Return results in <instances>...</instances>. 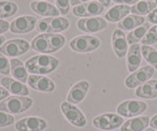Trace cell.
<instances>
[{
	"mask_svg": "<svg viewBox=\"0 0 157 131\" xmlns=\"http://www.w3.org/2000/svg\"><path fill=\"white\" fill-rule=\"evenodd\" d=\"M10 67H11V75L14 77V79L22 82L24 84L26 83L29 78V74L22 60L18 59V58H12L10 60Z\"/></svg>",
	"mask_w": 157,
	"mask_h": 131,
	"instance_id": "obj_25",
	"label": "cell"
},
{
	"mask_svg": "<svg viewBox=\"0 0 157 131\" xmlns=\"http://www.w3.org/2000/svg\"><path fill=\"white\" fill-rule=\"evenodd\" d=\"M148 109V105L144 101L126 100L117 105L116 111L122 117L132 118L142 114Z\"/></svg>",
	"mask_w": 157,
	"mask_h": 131,
	"instance_id": "obj_7",
	"label": "cell"
},
{
	"mask_svg": "<svg viewBox=\"0 0 157 131\" xmlns=\"http://www.w3.org/2000/svg\"><path fill=\"white\" fill-rule=\"evenodd\" d=\"M10 93L4 88V87L0 86V101H2L4 100H6L8 97H9Z\"/></svg>",
	"mask_w": 157,
	"mask_h": 131,
	"instance_id": "obj_37",
	"label": "cell"
},
{
	"mask_svg": "<svg viewBox=\"0 0 157 131\" xmlns=\"http://www.w3.org/2000/svg\"><path fill=\"white\" fill-rule=\"evenodd\" d=\"M157 8V2L153 1H145V0H140L139 2L132 5L131 8V13L135 15L145 16L151 13L154 9Z\"/></svg>",
	"mask_w": 157,
	"mask_h": 131,
	"instance_id": "obj_26",
	"label": "cell"
},
{
	"mask_svg": "<svg viewBox=\"0 0 157 131\" xmlns=\"http://www.w3.org/2000/svg\"><path fill=\"white\" fill-rule=\"evenodd\" d=\"M33 105V100L24 96H11L0 101V111L10 114H19L27 111Z\"/></svg>",
	"mask_w": 157,
	"mask_h": 131,
	"instance_id": "obj_3",
	"label": "cell"
},
{
	"mask_svg": "<svg viewBox=\"0 0 157 131\" xmlns=\"http://www.w3.org/2000/svg\"><path fill=\"white\" fill-rule=\"evenodd\" d=\"M37 19L34 16L23 15L19 16L10 23V32L17 35H23V34H29L33 31L36 27Z\"/></svg>",
	"mask_w": 157,
	"mask_h": 131,
	"instance_id": "obj_11",
	"label": "cell"
},
{
	"mask_svg": "<svg viewBox=\"0 0 157 131\" xmlns=\"http://www.w3.org/2000/svg\"><path fill=\"white\" fill-rule=\"evenodd\" d=\"M141 54L144 60L157 70V50L151 46H141Z\"/></svg>",
	"mask_w": 157,
	"mask_h": 131,
	"instance_id": "obj_29",
	"label": "cell"
},
{
	"mask_svg": "<svg viewBox=\"0 0 157 131\" xmlns=\"http://www.w3.org/2000/svg\"><path fill=\"white\" fill-rule=\"evenodd\" d=\"M15 123V118L12 114L0 111V128L8 127Z\"/></svg>",
	"mask_w": 157,
	"mask_h": 131,
	"instance_id": "obj_32",
	"label": "cell"
},
{
	"mask_svg": "<svg viewBox=\"0 0 157 131\" xmlns=\"http://www.w3.org/2000/svg\"><path fill=\"white\" fill-rule=\"evenodd\" d=\"M55 6L61 15H67L70 12L71 0H55Z\"/></svg>",
	"mask_w": 157,
	"mask_h": 131,
	"instance_id": "obj_33",
	"label": "cell"
},
{
	"mask_svg": "<svg viewBox=\"0 0 157 131\" xmlns=\"http://www.w3.org/2000/svg\"><path fill=\"white\" fill-rule=\"evenodd\" d=\"M157 42V25L150 27V29L147 31L146 35L142 38L141 43L142 46H151L153 43Z\"/></svg>",
	"mask_w": 157,
	"mask_h": 131,
	"instance_id": "obj_30",
	"label": "cell"
},
{
	"mask_svg": "<svg viewBox=\"0 0 157 131\" xmlns=\"http://www.w3.org/2000/svg\"><path fill=\"white\" fill-rule=\"evenodd\" d=\"M11 73V67H10V60L7 56H5L0 52V74L8 76Z\"/></svg>",
	"mask_w": 157,
	"mask_h": 131,
	"instance_id": "obj_31",
	"label": "cell"
},
{
	"mask_svg": "<svg viewBox=\"0 0 157 131\" xmlns=\"http://www.w3.org/2000/svg\"><path fill=\"white\" fill-rule=\"evenodd\" d=\"M142 61V54H141V46L139 43L132 45L129 47V50L126 55V63L127 69L129 72L132 73L136 69L140 67Z\"/></svg>",
	"mask_w": 157,
	"mask_h": 131,
	"instance_id": "obj_18",
	"label": "cell"
},
{
	"mask_svg": "<svg viewBox=\"0 0 157 131\" xmlns=\"http://www.w3.org/2000/svg\"><path fill=\"white\" fill-rule=\"evenodd\" d=\"M60 61L50 54L34 55L25 62V66L29 73L33 75H47L55 71Z\"/></svg>",
	"mask_w": 157,
	"mask_h": 131,
	"instance_id": "obj_2",
	"label": "cell"
},
{
	"mask_svg": "<svg viewBox=\"0 0 157 131\" xmlns=\"http://www.w3.org/2000/svg\"><path fill=\"white\" fill-rule=\"evenodd\" d=\"M70 28V21L65 17H47L39 20L36 30L41 34H59Z\"/></svg>",
	"mask_w": 157,
	"mask_h": 131,
	"instance_id": "obj_4",
	"label": "cell"
},
{
	"mask_svg": "<svg viewBox=\"0 0 157 131\" xmlns=\"http://www.w3.org/2000/svg\"><path fill=\"white\" fill-rule=\"evenodd\" d=\"M155 69L150 65L140 67L125 79V86L128 89H136L140 85L146 83L154 76Z\"/></svg>",
	"mask_w": 157,
	"mask_h": 131,
	"instance_id": "obj_9",
	"label": "cell"
},
{
	"mask_svg": "<svg viewBox=\"0 0 157 131\" xmlns=\"http://www.w3.org/2000/svg\"><path fill=\"white\" fill-rule=\"evenodd\" d=\"M150 122V117L147 115L136 116L129 120H127L121 126V131H144L148 128Z\"/></svg>",
	"mask_w": 157,
	"mask_h": 131,
	"instance_id": "obj_22",
	"label": "cell"
},
{
	"mask_svg": "<svg viewBox=\"0 0 157 131\" xmlns=\"http://www.w3.org/2000/svg\"><path fill=\"white\" fill-rule=\"evenodd\" d=\"M33 1H45V0H33Z\"/></svg>",
	"mask_w": 157,
	"mask_h": 131,
	"instance_id": "obj_44",
	"label": "cell"
},
{
	"mask_svg": "<svg viewBox=\"0 0 157 131\" xmlns=\"http://www.w3.org/2000/svg\"><path fill=\"white\" fill-rule=\"evenodd\" d=\"M101 46V41L99 38L90 35H82L74 38L70 42V48L73 51L78 53H88L92 52Z\"/></svg>",
	"mask_w": 157,
	"mask_h": 131,
	"instance_id": "obj_5",
	"label": "cell"
},
{
	"mask_svg": "<svg viewBox=\"0 0 157 131\" xmlns=\"http://www.w3.org/2000/svg\"><path fill=\"white\" fill-rule=\"evenodd\" d=\"M97 1L99 2L100 4H102L104 7H109L111 2H112V0H97Z\"/></svg>",
	"mask_w": 157,
	"mask_h": 131,
	"instance_id": "obj_40",
	"label": "cell"
},
{
	"mask_svg": "<svg viewBox=\"0 0 157 131\" xmlns=\"http://www.w3.org/2000/svg\"><path fill=\"white\" fill-rule=\"evenodd\" d=\"M19 10V6L10 0H0V20L14 16Z\"/></svg>",
	"mask_w": 157,
	"mask_h": 131,
	"instance_id": "obj_28",
	"label": "cell"
},
{
	"mask_svg": "<svg viewBox=\"0 0 157 131\" xmlns=\"http://www.w3.org/2000/svg\"><path fill=\"white\" fill-rule=\"evenodd\" d=\"M5 41H6V38H5L4 36H2V35L0 36V47H1L5 42H6Z\"/></svg>",
	"mask_w": 157,
	"mask_h": 131,
	"instance_id": "obj_41",
	"label": "cell"
},
{
	"mask_svg": "<svg viewBox=\"0 0 157 131\" xmlns=\"http://www.w3.org/2000/svg\"><path fill=\"white\" fill-rule=\"evenodd\" d=\"M77 27L78 30L87 34L99 33L107 28V21L101 17H90V18H81L77 22Z\"/></svg>",
	"mask_w": 157,
	"mask_h": 131,
	"instance_id": "obj_12",
	"label": "cell"
},
{
	"mask_svg": "<svg viewBox=\"0 0 157 131\" xmlns=\"http://www.w3.org/2000/svg\"><path fill=\"white\" fill-rule=\"evenodd\" d=\"M104 6L98 1H90L85 4L75 6L73 8L74 16L80 18H90V17H98L104 11Z\"/></svg>",
	"mask_w": 157,
	"mask_h": 131,
	"instance_id": "obj_13",
	"label": "cell"
},
{
	"mask_svg": "<svg viewBox=\"0 0 157 131\" xmlns=\"http://www.w3.org/2000/svg\"><path fill=\"white\" fill-rule=\"evenodd\" d=\"M27 83L33 90L41 93H52L56 89L55 83L45 75L31 74L29 76Z\"/></svg>",
	"mask_w": 157,
	"mask_h": 131,
	"instance_id": "obj_15",
	"label": "cell"
},
{
	"mask_svg": "<svg viewBox=\"0 0 157 131\" xmlns=\"http://www.w3.org/2000/svg\"><path fill=\"white\" fill-rule=\"evenodd\" d=\"M135 95L144 100L157 99V80L150 79L146 83L137 87L135 90Z\"/></svg>",
	"mask_w": 157,
	"mask_h": 131,
	"instance_id": "obj_23",
	"label": "cell"
},
{
	"mask_svg": "<svg viewBox=\"0 0 157 131\" xmlns=\"http://www.w3.org/2000/svg\"><path fill=\"white\" fill-rule=\"evenodd\" d=\"M90 1H92V0H71V6H78V5H81V4H85L87 3Z\"/></svg>",
	"mask_w": 157,
	"mask_h": 131,
	"instance_id": "obj_38",
	"label": "cell"
},
{
	"mask_svg": "<svg viewBox=\"0 0 157 131\" xmlns=\"http://www.w3.org/2000/svg\"><path fill=\"white\" fill-rule=\"evenodd\" d=\"M31 10L44 18L47 17H58L61 15L56 6L47 1H32L29 4Z\"/></svg>",
	"mask_w": 157,
	"mask_h": 131,
	"instance_id": "obj_19",
	"label": "cell"
},
{
	"mask_svg": "<svg viewBox=\"0 0 157 131\" xmlns=\"http://www.w3.org/2000/svg\"><path fill=\"white\" fill-rule=\"evenodd\" d=\"M90 82H87L86 80L77 82L76 84H74L71 87V89L67 95L66 101L68 103H71L73 105L81 104L82 101H85L88 91H90Z\"/></svg>",
	"mask_w": 157,
	"mask_h": 131,
	"instance_id": "obj_16",
	"label": "cell"
},
{
	"mask_svg": "<svg viewBox=\"0 0 157 131\" xmlns=\"http://www.w3.org/2000/svg\"><path fill=\"white\" fill-rule=\"evenodd\" d=\"M149 126L151 128L153 129H157V113L155 115H153L152 117L150 118V122H149Z\"/></svg>",
	"mask_w": 157,
	"mask_h": 131,
	"instance_id": "obj_39",
	"label": "cell"
},
{
	"mask_svg": "<svg viewBox=\"0 0 157 131\" xmlns=\"http://www.w3.org/2000/svg\"><path fill=\"white\" fill-rule=\"evenodd\" d=\"M113 2L116 4H121V5H135L136 3H137L140 0H112Z\"/></svg>",
	"mask_w": 157,
	"mask_h": 131,
	"instance_id": "obj_36",
	"label": "cell"
},
{
	"mask_svg": "<svg viewBox=\"0 0 157 131\" xmlns=\"http://www.w3.org/2000/svg\"><path fill=\"white\" fill-rule=\"evenodd\" d=\"M132 6L129 5H121L116 4L115 6L109 8L104 14V19L107 22L111 23H119L123 19H125L128 15H130Z\"/></svg>",
	"mask_w": 157,
	"mask_h": 131,
	"instance_id": "obj_21",
	"label": "cell"
},
{
	"mask_svg": "<svg viewBox=\"0 0 157 131\" xmlns=\"http://www.w3.org/2000/svg\"><path fill=\"white\" fill-rule=\"evenodd\" d=\"M10 30V23L5 20H0V36Z\"/></svg>",
	"mask_w": 157,
	"mask_h": 131,
	"instance_id": "obj_35",
	"label": "cell"
},
{
	"mask_svg": "<svg viewBox=\"0 0 157 131\" xmlns=\"http://www.w3.org/2000/svg\"><path fill=\"white\" fill-rule=\"evenodd\" d=\"M149 29H150V24L148 22H146L144 25H141L140 27L136 28L135 30L131 31L127 36V40H128V42H129V45L132 46V45L139 43L140 42H141Z\"/></svg>",
	"mask_w": 157,
	"mask_h": 131,
	"instance_id": "obj_27",
	"label": "cell"
},
{
	"mask_svg": "<svg viewBox=\"0 0 157 131\" xmlns=\"http://www.w3.org/2000/svg\"><path fill=\"white\" fill-rule=\"evenodd\" d=\"M47 122L38 116H27L16 121L15 128L17 131H43L47 128Z\"/></svg>",
	"mask_w": 157,
	"mask_h": 131,
	"instance_id": "obj_14",
	"label": "cell"
},
{
	"mask_svg": "<svg viewBox=\"0 0 157 131\" xmlns=\"http://www.w3.org/2000/svg\"><path fill=\"white\" fill-rule=\"evenodd\" d=\"M0 84L4 87L10 94H13L14 96H24L28 97L29 94V88L22 82H20L14 78L10 77H3L0 80Z\"/></svg>",
	"mask_w": 157,
	"mask_h": 131,
	"instance_id": "obj_20",
	"label": "cell"
},
{
	"mask_svg": "<svg viewBox=\"0 0 157 131\" xmlns=\"http://www.w3.org/2000/svg\"><path fill=\"white\" fill-rule=\"evenodd\" d=\"M111 43L113 51H114L117 57H126L128 50H129V42H128L127 36L124 31L118 28L115 29L111 37Z\"/></svg>",
	"mask_w": 157,
	"mask_h": 131,
	"instance_id": "obj_17",
	"label": "cell"
},
{
	"mask_svg": "<svg viewBox=\"0 0 157 131\" xmlns=\"http://www.w3.org/2000/svg\"><path fill=\"white\" fill-rule=\"evenodd\" d=\"M144 131H155V129H153V128H151V127H148V128H146Z\"/></svg>",
	"mask_w": 157,
	"mask_h": 131,
	"instance_id": "obj_42",
	"label": "cell"
},
{
	"mask_svg": "<svg viewBox=\"0 0 157 131\" xmlns=\"http://www.w3.org/2000/svg\"><path fill=\"white\" fill-rule=\"evenodd\" d=\"M60 109L64 115V117L69 123L78 128L85 127L87 123L86 115L82 111L78 108L76 105H73L68 101H63L60 105Z\"/></svg>",
	"mask_w": 157,
	"mask_h": 131,
	"instance_id": "obj_8",
	"label": "cell"
},
{
	"mask_svg": "<svg viewBox=\"0 0 157 131\" xmlns=\"http://www.w3.org/2000/svg\"><path fill=\"white\" fill-rule=\"evenodd\" d=\"M146 21L149 24H154V25H157V8L154 9L153 11L147 15Z\"/></svg>",
	"mask_w": 157,
	"mask_h": 131,
	"instance_id": "obj_34",
	"label": "cell"
},
{
	"mask_svg": "<svg viewBox=\"0 0 157 131\" xmlns=\"http://www.w3.org/2000/svg\"><path fill=\"white\" fill-rule=\"evenodd\" d=\"M31 48V43L22 38H14L6 42L0 47V52L7 57L16 58L28 52Z\"/></svg>",
	"mask_w": 157,
	"mask_h": 131,
	"instance_id": "obj_10",
	"label": "cell"
},
{
	"mask_svg": "<svg viewBox=\"0 0 157 131\" xmlns=\"http://www.w3.org/2000/svg\"><path fill=\"white\" fill-rule=\"evenodd\" d=\"M145 1H153V2H156L157 0H145Z\"/></svg>",
	"mask_w": 157,
	"mask_h": 131,
	"instance_id": "obj_43",
	"label": "cell"
},
{
	"mask_svg": "<svg viewBox=\"0 0 157 131\" xmlns=\"http://www.w3.org/2000/svg\"><path fill=\"white\" fill-rule=\"evenodd\" d=\"M66 38L60 34H39L32 41V50L41 54L54 53L65 46Z\"/></svg>",
	"mask_w": 157,
	"mask_h": 131,
	"instance_id": "obj_1",
	"label": "cell"
},
{
	"mask_svg": "<svg viewBox=\"0 0 157 131\" xmlns=\"http://www.w3.org/2000/svg\"><path fill=\"white\" fill-rule=\"evenodd\" d=\"M146 19L144 16L135 15V14H130L125 19H123L121 22L117 24L118 29H120L122 31H132L136 28L144 25Z\"/></svg>",
	"mask_w": 157,
	"mask_h": 131,
	"instance_id": "obj_24",
	"label": "cell"
},
{
	"mask_svg": "<svg viewBox=\"0 0 157 131\" xmlns=\"http://www.w3.org/2000/svg\"><path fill=\"white\" fill-rule=\"evenodd\" d=\"M124 117H122L118 113H102L95 116L92 119L93 127L102 131H111L121 128V126L124 124Z\"/></svg>",
	"mask_w": 157,
	"mask_h": 131,
	"instance_id": "obj_6",
	"label": "cell"
}]
</instances>
